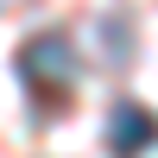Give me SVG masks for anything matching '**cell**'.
Masks as SVG:
<instances>
[{"label":"cell","mask_w":158,"mask_h":158,"mask_svg":"<svg viewBox=\"0 0 158 158\" xmlns=\"http://www.w3.org/2000/svg\"><path fill=\"white\" fill-rule=\"evenodd\" d=\"M108 146H114V158H146L158 146V114L139 108L133 95H120L108 108Z\"/></svg>","instance_id":"obj_2"},{"label":"cell","mask_w":158,"mask_h":158,"mask_svg":"<svg viewBox=\"0 0 158 158\" xmlns=\"http://www.w3.org/2000/svg\"><path fill=\"white\" fill-rule=\"evenodd\" d=\"M19 76L25 89L38 95V108H63L70 101V82H76V51L63 32H38L19 44Z\"/></svg>","instance_id":"obj_1"}]
</instances>
